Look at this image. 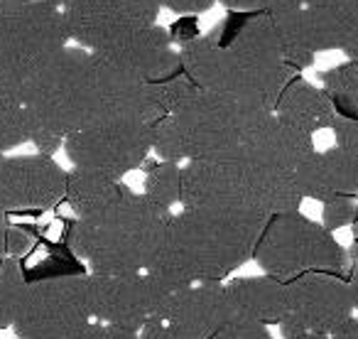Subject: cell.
I'll use <instances>...</instances> for the list:
<instances>
[{
  "label": "cell",
  "instance_id": "obj_1",
  "mask_svg": "<svg viewBox=\"0 0 358 339\" xmlns=\"http://www.w3.org/2000/svg\"><path fill=\"white\" fill-rule=\"evenodd\" d=\"M22 106L30 116V143L50 158L64 148V138L76 130L108 120L155 123L167 116L162 84L123 74L76 45H66L45 67Z\"/></svg>",
  "mask_w": 358,
  "mask_h": 339
},
{
  "label": "cell",
  "instance_id": "obj_2",
  "mask_svg": "<svg viewBox=\"0 0 358 339\" xmlns=\"http://www.w3.org/2000/svg\"><path fill=\"white\" fill-rule=\"evenodd\" d=\"M182 74L199 89L248 99L275 111L297 71L287 64L268 13H238L219 35H194L179 45Z\"/></svg>",
  "mask_w": 358,
  "mask_h": 339
},
{
  "label": "cell",
  "instance_id": "obj_3",
  "mask_svg": "<svg viewBox=\"0 0 358 339\" xmlns=\"http://www.w3.org/2000/svg\"><path fill=\"white\" fill-rule=\"evenodd\" d=\"M167 120L179 143L182 162L234 160L253 155L275 111L248 99L199 89L185 74L162 81Z\"/></svg>",
  "mask_w": 358,
  "mask_h": 339
},
{
  "label": "cell",
  "instance_id": "obj_4",
  "mask_svg": "<svg viewBox=\"0 0 358 339\" xmlns=\"http://www.w3.org/2000/svg\"><path fill=\"white\" fill-rule=\"evenodd\" d=\"M265 221L268 216L263 214L179 207L152 265L189 285L224 283V278L253 258Z\"/></svg>",
  "mask_w": 358,
  "mask_h": 339
},
{
  "label": "cell",
  "instance_id": "obj_5",
  "mask_svg": "<svg viewBox=\"0 0 358 339\" xmlns=\"http://www.w3.org/2000/svg\"><path fill=\"white\" fill-rule=\"evenodd\" d=\"M172 214L128 187L99 216L76 219L66 234V246L89 263L91 273H145L162 251Z\"/></svg>",
  "mask_w": 358,
  "mask_h": 339
},
{
  "label": "cell",
  "instance_id": "obj_6",
  "mask_svg": "<svg viewBox=\"0 0 358 339\" xmlns=\"http://www.w3.org/2000/svg\"><path fill=\"white\" fill-rule=\"evenodd\" d=\"M302 192L278 170L248 158L189 160L182 165V205L185 209H221L245 214L297 212Z\"/></svg>",
  "mask_w": 358,
  "mask_h": 339
},
{
  "label": "cell",
  "instance_id": "obj_7",
  "mask_svg": "<svg viewBox=\"0 0 358 339\" xmlns=\"http://www.w3.org/2000/svg\"><path fill=\"white\" fill-rule=\"evenodd\" d=\"M69 42L64 13L47 3H25L0 18V101L20 104L45 67Z\"/></svg>",
  "mask_w": 358,
  "mask_h": 339
},
{
  "label": "cell",
  "instance_id": "obj_8",
  "mask_svg": "<svg viewBox=\"0 0 358 339\" xmlns=\"http://www.w3.org/2000/svg\"><path fill=\"white\" fill-rule=\"evenodd\" d=\"M253 261L265 275L292 280L304 273H338L348 270V254L331 231L297 212L268 216L253 251Z\"/></svg>",
  "mask_w": 358,
  "mask_h": 339
},
{
  "label": "cell",
  "instance_id": "obj_9",
  "mask_svg": "<svg viewBox=\"0 0 358 339\" xmlns=\"http://www.w3.org/2000/svg\"><path fill=\"white\" fill-rule=\"evenodd\" d=\"M86 273L30 280L13 322L17 339H81L94 322L86 303Z\"/></svg>",
  "mask_w": 358,
  "mask_h": 339
},
{
  "label": "cell",
  "instance_id": "obj_10",
  "mask_svg": "<svg viewBox=\"0 0 358 339\" xmlns=\"http://www.w3.org/2000/svg\"><path fill=\"white\" fill-rule=\"evenodd\" d=\"M64 153L74 167L123 180V175L138 170L152 153V123L108 120L91 125L66 135Z\"/></svg>",
  "mask_w": 358,
  "mask_h": 339
},
{
  "label": "cell",
  "instance_id": "obj_11",
  "mask_svg": "<svg viewBox=\"0 0 358 339\" xmlns=\"http://www.w3.org/2000/svg\"><path fill=\"white\" fill-rule=\"evenodd\" d=\"M353 314L348 280L338 273H304L287 280V310L280 322L282 339L331 334Z\"/></svg>",
  "mask_w": 358,
  "mask_h": 339
},
{
  "label": "cell",
  "instance_id": "obj_12",
  "mask_svg": "<svg viewBox=\"0 0 358 339\" xmlns=\"http://www.w3.org/2000/svg\"><path fill=\"white\" fill-rule=\"evenodd\" d=\"M62 13L71 45L99 55L133 32L155 25L159 6L157 0H86Z\"/></svg>",
  "mask_w": 358,
  "mask_h": 339
},
{
  "label": "cell",
  "instance_id": "obj_13",
  "mask_svg": "<svg viewBox=\"0 0 358 339\" xmlns=\"http://www.w3.org/2000/svg\"><path fill=\"white\" fill-rule=\"evenodd\" d=\"M66 170L50 155H3L0 207L10 212H45L64 200Z\"/></svg>",
  "mask_w": 358,
  "mask_h": 339
},
{
  "label": "cell",
  "instance_id": "obj_14",
  "mask_svg": "<svg viewBox=\"0 0 358 339\" xmlns=\"http://www.w3.org/2000/svg\"><path fill=\"white\" fill-rule=\"evenodd\" d=\"M86 303L96 322L115 324L140 332L152 322L148 288L143 273L110 275V273H86Z\"/></svg>",
  "mask_w": 358,
  "mask_h": 339
},
{
  "label": "cell",
  "instance_id": "obj_15",
  "mask_svg": "<svg viewBox=\"0 0 358 339\" xmlns=\"http://www.w3.org/2000/svg\"><path fill=\"white\" fill-rule=\"evenodd\" d=\"M99 57L123 74L150 81V84H162L182 74V62H179L174 37L159 22L133 32L123 42L99 52Z\"/></svg>",
  "mask_w": 358,
  "mask_h": 339
},
{
  "label": "cell",
  "instance_id": "obj_16",
  "mask_svg": "<svg viewBox=\"0 0 358 339\" xmlns=\"http://www.w3.org/2000/svg\"><path fill=\"white\" fill-rule=\"evenodd\" d=\"M234 317L224 283H194L164 317L172 339H214Z\"/></svg>",
  "mask_w": 358,
  "mask_h": 339
},
{
  "label": "cell",
  "instance_id": "obj_17",
  "mask_svg": "<svg viewBox=\"0 0 358 339\" xmlns=\"http://www.w3.org/2000/svg\"><path fill=\"white\" fill-rule=\"evenodd\" d=\"M299 192L304 200L327 202L331 197L358 195V158L338 145L317 150L307 172L299 180Z\"/></svg>",
  "mask_w": 358,
  "mask_h": 339
},
{
  "label": "cell",
  "instance_id": "obj_18",
  "mask_svg": "<svg viewBox=\"0 0 358 339\" xmlns=\"http://www.w3.org/2000/svg\"><path fill=\"white\" fill-rule=\"evenodd\" d=\"M226 295L234 317L253 319L260 324H280L287 310V283L273 275L229 280Z\"/></svg>",
  "mask_w": 358,
  "mask_h": 339
},
{
  "label": "cell",
  "instance_id": "obj_19",
  "mask_svg": "<svg viewBox=\"0 0 358 339\" xmlns=\"http://www.w3.org/2000/svg\"><path fill=\"white\" fill-rule=\"evenodd\" d=\"M275 116L304 133L317 135L322 130H331L338 113L327 91L309 84L302 76H292L275 104Z\"/></svg>",
  "mask_w": 358,
  "mask_h": 339
},
{
  "label": "cell",
  "instance_id": "obj_20",
  "mask_svg": "<svg viewBox=\"0 0 358 339\" xmlns=\"http://www.w3.org/2000/svg\"><path fill=\"white\" fill-rule=\"evenodd\" d=\"M128 185L108 175H101L94 170L84 167H71L66 172V190L64 200L74 209L76 219H91L113 207L115 202L123 197Z\"/></svg>",
  "mask_w": 358,
  "mask_h": 339
},
{
  "label": "cell",
  "instance_id": "obj_21",
  "mask_svg": "<svg viewBox=\"0 0 358 339\" xmlns=\"http://www.w3.org/2000/svg\"><path fill=\"white\" fill-rule=\"evenodd\" d=\"M322 89L331 99L338 116L358 120V64L343 62L322 71Z\"/></svg>",
  "mask_w": 358,
  "mask_h": 339
},
{
  "label": "cell",
  "instance_id": "obj_22",
  "mask_svg": "<svg viewBox=\"0 0 358 339\" xmlns=\"http://www.w3.org/2000/svg\"><path fill=\"white\" fill-rule=\"evenodd\" d=\"M143 195L152 205L174 212V207L182 205V165L179 162H157L148 170Z\"/></svg>",
  "mask_w": 358,
  "mask_h": 339
},
{
  "label": "cell",
  "instance_id": "obj_23",
  "mask_svg": "<svg viewBox=\"0 0 358 339\" xmlns=\"http://www.w3.org/2000/svg\"><path fill=\"white\" fill-rule=\"evenodd\" d=\"M27 285H30V278L20 261L10 256L0 258V329L13 327L17 310L25 300Z\"/></svg>",
  "mask_w": 358,
  "mask_h": 339
},
{
  "label": "cell",
  "instance_id": "obj_24",
  "mask_svg": "<svg viewBox=\"0 0 358 339\" xmlns=\"http://www.w3.org/2000/svg\"><path fill=\"white\" fill-rule=\"evenodd\" d=\"M22 143H30V116L25 106L0 101V153L8 155Z\"/></svg>",
  "mask_w": 358,
  "mask_h": 339
},
{
  "label": "cell",
  "instance_id": "obj_25",
  "mask_svg": "<svg viewBox=\"0 0 358 339\" xmlns=\"http://www.w3.org/2000/svg\"><path fill=\"white\" fill-rule=\"evenodd\" d=\"M324 209H322V226L327 231H336L343 229V226L353 224L358 214V202L356 197H331V200L322 202Z\"/></svg>",
  "mask_w": 358,
  "mask_h": 339
},
{
  "label": "cell",
  "instance_id": "obj_26",
  "mask_svg": "<svg viewBox=\"0 0 358 339\" xmlns=\"http://www.w3.org/2000/svg\"><path fill=\"white\" fill-rule=\"evenodd\" d=\"M214 339H275V337L268 329V324H260V322L243 319V317H231L229 322L214 334Z\"/></svg>",
  "mask_w": 358,
  "mask_h": 339
},
{
  "label": "cell",
  "instance_id": "obj_27",
  "mask_svg": "<svg viewBox=\"0 0 358 339\" xmlns=\"http://www.w3.org/2000/svg\"><path fill=\"white\" fill-rule=\"evenodd\" d=\"M331 133H334V138H336L338 148L358 158V120L356 118L336 116V120H334V125H331Z\"/></svg>",
  "mask_w": 358,
  "mask_h": 339
},
{
  "label": "cell",
  "instance_id": "obj_28",
  "mask_svg": "<svg viewBox=\"0 0 358 339\" xmlns=\"http://www.w3.org/2000/svg\"><path fill=\"white\" fill-rule=\"evenodd\" d=\"M35 246V236L30 234L22 226H8L6 236V258H22V256L30 254V249Z\"/></svg>",
  "mask_w": 358,
  "mask_h": 339
},
{
  "label": "cell",
  "instance_id": "obj_29",
  "mask_svg": "<svg viewBox=\"0 0 358 339\" xmlns=\"http://www.w3.org/2000/svg\"><path fill=\"white\" fill-rule=\"evenodd\" d=\"M81 339H140V332H133V329H125V327H115V324L96 322L94 319Z\"/></svg>",
  "mask_w": 358,
  "mask_h": 339
},
{
  "label": "cell",
  "instance_id": "obj_30",
  "mask_svg": "<svg viewBox=\"0 0 358 339\" xmlns=\"http://www.w3.org/2000/svg\"><path fill=\"white\" fill-rule=\"evenodd\" d=\"M159 11L167 8V11L177 13V15H199L206 13L216 6V0H157Z\"/></svg>",
  "mask_w": 358,
  "mask_h": 339
},
{
  "label": "cell",
  "instance_id": "obj_31",
  "mask_svg": "<svg viewBox=\"0 0 358 339\" xmlns=\"http://www.w3.org/2000/svg\"><path fill=\"white\" fill-rule=\"evenodd\" d=\"M216 3L234 13H263L273 6V0H216Z\"/></svg>",
  "mask_w": 358,
  "mask_h": 339
},
{
  "label": "cell",
  "instance_id": "obj_32",
  "mask_svg": "<svg viewBox=\"0 0 358 339\" xmlns=\"http://www.w3.org/2000/svg\"><path fill=\"white\" fill-rule=\"evenodd\" d=\"M278 3V0H273ZM285 3H297V6L309 8H343V11H356L358 0H285Z\"/></svg>",
  "mask_w": 358,
  "mask_h": 339
},
{
  "label": "cell",
  "instance_id": "obj_33",
  "mask_svg": "<svg viewBox=\"0 0 358 339\" xmlns=\"http://www.w3.org/2000/svg\"><path fill=\"white\" fill-rule=\"evenodd\" d=\"M329 337L331 339H358V317L351 314V317H348L343 324H338Z\"/></svg>",
  "mask_w": 358,
  "mask_h": 339
},
{
  "label": "cell",
  "instance_id": "obj_34",
  "mask_svg": "<svg viewBox=\"0 0 358 339\" xmlns=\"http://www.w3.org/2000/svg\"><path fill=\"white\" fill-rule=\"evenodd\" d=\"M140 339H172L164 322H148L140 329Z\"/></svg>",
  "mask_w": 358,
  "mask_h": 339
},
{
  "label": "cell",
  "instance_id": "obj_35",
  "mask_svg": "<svg viewBox=\"0 0 358 339\" xmlns=\"http://www.w3.org/2000/svg\"><path fill=\"white\" fill-rule=\"evenodd\" d=\"M348 290H351V300H353V310H358V263L351 265L348 270Z\"/></svg>",
  "mask_w": 358,
  "mask_h": 339
},
{
  "label": "cell",
  "instance_id": "obj_36",
  "mask_svg": "<svg viewBox=\"0 0 358 339\" xmlns=\"http://www.w3.org/2000/svg\"><path fill=\"white\" fill-rule=\"evenodd\" d=\"M8 212L0 207V258H6V236H8Z\"/></svg>",
  "mask_w": 358,
  "mask_h": 339
},
{
  "label": "cell",
  "instance_id": "obj_37",
  "mask_svg": "<svg viewBox=\"0 0 358 339\" xmlns=\"http://www.w3.org/2000/svg\"><path fill=\"white\" fill-rule=\"evenodd\" d=\"M25 3H30V0H0V18L17 11V8H22Z\"/></svg>",
  "mask_w": 358,
  "mask_h": 339
},
{
  "label": "cell",
  "instance_id": "obj_38",
  "mask_svg": "<svg viewBox=\"0 0 358 339\" xmlns=\"http://www.w3.org/2000/svg\"><path fill=\"white\" fill-rule=\"evenodd\" d=\"M35 3H47V6H55L59 11L64 8H71V6H79V3H86V0H35Z\"/></svg>",
  "mask_w": 358,
  "mask_h": 339
},
{
  "label": "cell",
  "instance_id": "obj_39",
  "mask_svg": "<svg viewBox=\"0 0 358 339\" xmlns=\"http://www.w3.org/2000/svg\"><path fill=\"white\" fill-rule=\"evenodd\" d=\"M348 261H351V263H358V239L353 241L351 251H348Z\"/></svg>",
  "mask_w": 358,
  "mask_h": 339
},
{
  "label": "cell",
  "instance_id": "obj_40",
  "mask_svg": "<svg viewBox=\"0 0 358 339\" xmlns=\"http://www.w3.org/2000/svg\"><path fill=\"white\" fill-rule=\"evenodd\" d=\"M292 339H331L327 334H304V337H292Z\"/></svg>",
  "mask_w": 358,
  "mask_h": 339
},
{
  "label": "cell",
  "instance_id": "obj_41",
  "mask_svg": "<svg viewBox=\"0 0 358 339\" xmlns=\"http://www.w3.org/2000/svg\"><path fill=\"white\" fill-rule=\"evenodd\" d=\"M353 236L358 239V214H356V219H353Z\"/></svg>",
  "mask_w": 358,
  "mask_h": 339
}]
</instances>
